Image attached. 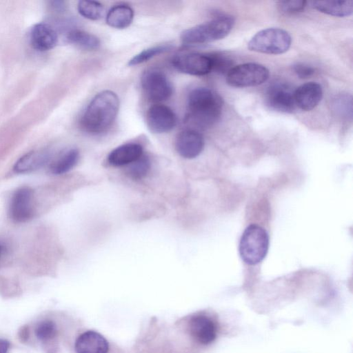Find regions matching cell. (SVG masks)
<instances>
[{"label": "cell", "mask_w": 353, "mask_h": 353, "mask_svg": "<svg viewBox=\"0 0 353 353\" xmlns=\"http://www.w3.org/2000/svg\"><path fill=\"white\" fill-rule=\"evenodd\" d=\"M222 108V99L214 91L204 87L194 88L188 98L187 121L196 128H208L219 121Z\"/></svg>", "instance_id": "cell-1"}, {"label": "cell", "mask_w": 353, "mask_h": 353, "mask_svg": "<svg viewBox=\"0 0 353 353\" xmlns=\"http://www.w3.org/2000/svg\"><path fill=\"white\" fill-rule=\"evenodd\" d=\"M119 108V100L112 91L98 93L87 106L81 119V126L91 134L107 130L114 123Z\"/></svg>", "instance_id": "cell-2"}, {"label": "cell", "mask_w": 353, "mask_h": 353, "mask_svg": "<svg viewBox=\"0 0 353 353\" xmlns=\"http://www.w3.org/2000/svg\"><path fill=\"white\" fill-rule=\"evenodd\" d=\"M234 24V19L230 15L218 16L210 21L184 30L181 39L185 45L205 43L226 37Z\"/></svg>", "instance_id": "cell-3"}, {"label": "cell", "mask_w": 353, "mask_h": 353, "mask_svg": "<svg viewBox=\"0 0 353 353\" xmlns=\"http://www.w3.org/2000/svg\"><path fill=\"white\" fill-rule=\"evenodd\" d=\"M269 248V236L266 230L256 224L244 230L239 243V254L248 265H256L265 257Z\"/></svg>", "instance_id": "cell-4"}, {"label": "cell", "mask_w": 353, "mask_h": 353, "mask_svg": "<svg viewBox=\"0 0 353 353\" xmlns=\"http://www.w3.org/2000/svg\"><path fill=\"white\" fill-rule=\"evenodd\" d=\"M291 43V36L287 31L278 28H269L255 34L249 41L248 48L256 52L280 54L288 50Z\"/></svg>", "instance_id": "cell-5"}, {"label": "cell", "mask_w": 353, "mask_h": 353, "mask_svg": "<svg viewBox=\"0 0 353 353\" xmlns=\"http://www.w3.org/2000/svg\"><path fill=\"white\" fill-rule=\"evenodd\" d=\"M268 69L256 63H246L232 67L227 73V83L236 88L256 86L266 81Z\"/></svg>", "instance_id": "cell-6"}, {"label": "cell", "mask_w": 353, "mask_h": 353, "mask_svg": "<svg viewBox=\"0 0 353 353\" xmlns=\"http://www.w3.org/2000/svg\"><path fill=\"white\" fill-rule=\"evenodd\" d=\"M141 86L147 97L155 102L166 101L172 94L173 88L166 75L161 71L151 69L141 77Z\"/></svg>", "instance_id": "cell-7"}, {"label": "cell", "mask_w": 353, "mask_h": 353, "mask_svg": "<svg viewBox=\"0 0 353 353\" xmlns=\"http://www.w3.org/2000/svg\"><path fill=\"white\" fill-rule=\"evenodd\" d=\"M32 190L27 186L18 188L13 193L9 205L10 217L18 223L32 219L34 214Z\"/></svg>", "instance_id": "cell-8"}, {"label": "cell", "mask_w": 353, "mask_h": 353, "mask_svg": "<svg viewBox=\"0 0 353 353\" xmlns=\"http://www.w3.org/2000/svg\"><path fill=\"white\" fill-rule=\"evenodd\" d=\"M265 102L273 110L285 113L292 112L296 108L294 90L285 83H274L267 90Z\"/></svg>", "instance_id": "cell-9"}, {"label": "cell", "mask_w": 353, "mask_h": 353, "mask_svg": "<svg viewBox=\"0 0 353 353\" xmlns=\"http://www.w3.org/2000/svg\"><path fill=\"white\" fill-rule=\"evenodd\" d=\"M172 63L177 70L191 75L203 76L212 71V62L208 54H180L173 59Z\"/></svg>", "instance_id": "cell-10"}, {"label": "cell", "mask_w": 353, "mask_h": 353, "mask_svg": "<svg viewBox=\"0 0 353 353\" xmlns=\"http://www.w3.org/2000/svg\"><path fill=\"white\" fill-rule=\"evenodd\" d=\"M146 123L151 132L165 133L174 128L176 117L169 107L163 104H154L147 111Z\"/></svg>", "instance_id": "cell-11"}, {"label": "cell", "mask_w": 353, "mask_h": 353, "mask_svg": "<svg viewBox=\"0 0 353 353\" xmlns=\"http://www.w3.org/2000/svg\"><path fill=\"white\" fill-rule=\"evenodd\" d=\"M188 330L190 336L203 345L210 344L216 337V325L210 317L203 314L192 316L188 321Z\"/></svg>", "instance_id": "cell-12"}, {"label": "cell", "mask_w": 353, "mask_h": 353, "mask_svg": "<svg viewBox=\"0 0 353 353\" xmlns=\"http://www.w3.org/2000/svg\"><path fill=\"white\" fill-rule=\"evenodd\" d=\"M175 148L177 152L183 158L194 159L198 157L203 150V137L196 130H184L177 135Z\"/></svg>", "instance_id": "cell-13"}, {"label": "cell", "mask_w": 353, "mask_h": 353, "mask_svg": "<svg viewBox=\"0 0 353 353\" xmlns=\"http://www.w3.org/2000/svg\"><path fill=\"white\" fill-rule=\"evenodd\" d=\"M74 349L77 353H108L109 343L98 332L88 330L77 337Z\"/></svg>", "instance_id": "cell-14"}, {"label": "cell", "mask_w": 353, "mask_h": 353, "mask_svg": "<svg viewBox=\"0 0 353 353\" xmlns=\"http://www.w3.org/2000/svg\"><path fill=\"white\" fill-rule=\"evenodd\" d=\"M323 97L321 85L316 82H309L300 85L294 90L296 105L309 111L314 108Z\"/></svg>", "instance_id": "cell-15"}, {"label": "cell", "mask_w": 353, "mask_h": 353, "mask_svg": "<svg viewBox=\"0 0 353 353\" xmlns=\"http://www.w3.org/2000/svg\"><path fill=\"white\" fill-rule=\"evenodd\" d=\"M30 39L32 47L39 51L51 50L58 42V36L54 29L44 23H37L32 28Z\"/></svg>", "instance_id": "cell-16"}, {"label": "cell", "mask_w": 353, "mask_h": 353, "mask_svg": "<svg viewBox=\"0 0 353 353\" xmlns=\"http://www.w3.org/2000/svg\"><path fill=\"white\" fill-rule=\"evenodd\" d=\"M143 154V148L140 144L128 143L114 149L109 154L108 161L114 166L128 165Z\"/></svg>", "instance_id": "cell-17"}, {"label": "cell", "mask_w": 353, "mask_h": 353, "mask_svg": "<svg viewBox=\"0 0 353 353\" xmlns=\"http://www.w3.org/2000/svg\"><path fill=\"white\" fill-rule=\"evenodd\" d=\"M49 159L50 154L46 150H33L20 157L13 169L17 173L30 172L41 168Z\"/></svg>", "instance_id": "cell-18"}, {"label": "cell", "mask_w": 353, "mask_h": 353, "mask_svg": "<svg viewBox=\"0 0 353 353\" xmlns=\"http://www.w3.org/2000/svg\"><path fill=\"white\" fill-rule=\"evenodd\" d=\"M311 6L323 13L334 17H347L353 11L352 1H313Z\"/></svg>", "instance_id": "cell-19"}, {"label": "cell", "mask_w": 353, "mask_h": 353, "mask_svg": "<svg viewBox=\"0 0 353 353\" xmlns=\"http://www.w3.org/2000/svg\"><path fill=\"white\" fill-rule=\"evenodd\" d=\"M133 18V10L128 5L120 4L112 7L108 11L106 23L112 28L123 29L130 25Z\"/></svg>", "instance_id": "cell-20"}, {"label": "cell", "mask_w": 353, "mask_h": 353, "mask_svg": "<svg viewBox=\"0 0 353 353\" xmlns=\"http://www.w3.org/2000/svg\"><path fill=\"white\" fill-rule=\"evenodd\" d=\"M66 38L69 43L87 50H97L100 46L97 37L83 30H72L68 33Z\"/></svg>", "instance_id": "cell-21"}, {"label": "cell", "mask_w": 353, "mask_h": 353, "mask_svg": "<svg viewBox=\"0 0 353 353\" xmlns=\"http://www.w3.org/2000/svg\"><path fill=\"white\" fill-rule=\"evenodd\" d=\"M79 158V151L75 148L70 149L61 154L50 164V171L54 174L66 173L75 166Z\"/></svg>", "instance_id": "cell-22"}, {"label": "cell", "mask_w": 353, "mask_h": 353, "mask_svg": "<svg viewBox=\"0 0 353 353\" xmlns=\"http://www.w3.org/2000/svg\"><path fill=\"white\" fill-rule=\"evenodd\" d=\"M333 110L339 117L345 119L352 117V98L348 94H340L332 101Z\"/></svg>", "instance_id": "cell-23"}, {"label": "cell", "mask_w": 353, "mask_h": 353, "mask_svg": "<svg viewBox=\"0 0 353 353\" xmlns=\"http://www.w3.org/2000/svg\"><path fill=\"white\" fill-rule=\"evenodd\" d=\"M77 9L81 16L90 20L100 19L103 11L102 4L94 1H80Z\"/></svg>", "instance_id": "cell-24"}, {"label": "cell", "mask_w": 353, "mask_h": 353, "mask_svg": "<svg viewBox=\"0 0 353 353\" xmlns=\"http://www.w3.org/2000/svg\"><path fill=\"white\" fill-rule=\"evenodd\" d=\"M34 333L37 338L43 342H48L53 339L57 334L55 323L52 320H43L36 326Z\"/></svg>", "instance_id": "cell-25"}, {"label": "cell", "mask_w": 353, "mask_h": 353, "mask_svg": "<svg viewBox=\"0 0 353 353\" xmlns=\"http://www.w3.org/2000/svg\"><path fill=\"white\" fill-rule=\"evenodd\" d=\"M169 48L168 46H158L145 49L129 60L128 65L132 66L148 61L154 57L168 51Z\"/></svg>", "instance_id": "cell-26"}, {"label": "cell", "mask_w": 353, "mask_h": 353, "mask_svg": "<svg viewBox=\"0 0 353 353\" xmlns=\"http://www.w3.org/2000/svg\"><path fill=\"white\" fill-rule=\"evenodd\" d=\"M208 54L212 62V70L224 74L228 73L232 68L233 63L228 57L219 52H213Z\"/></svg>", "instance_id": "cell-27"}, {"label": "cell", "mask_w": 353, "mask_h": 353, "mask_svg": "<svg viewBox=\"0 0 353 353\" xmlns=\"http://www.w3.org/2000/svg\"><path fill=\"white\" fill-rule=\"evenodd\" d=\"M128 172L131 176L139 179L144 176L148 172L150 163L149 159L142 155L137 160L128 165Z\"/></svg>", "instance_id": "cell-28"}, {"label": "cell", "mask_w": 353, "mask_h": 353, "mask_svg": "<svg viewBox=\"0 0 353 353\" xmlns=\"http://www.w3.org/2000/svg\"><path fill=\"white\" fill-rule=\"evenodd\" d=\"M307 1L299 0L280 1L278 6L281 11L287 14H294L303 11L307 5Z\"/></svg>", "instance_id": "cell-29"}, {"label": "cell", "mask_w": 353, "mask_h": 353, "mask_svg": "<svg viewBox=\"0 0 353 353\" xmlns=\"http://www.w3.org/2000/svg\"><path fill=\"white\" fill-rule=\"evenodd\" d=\"M296 74L301 79H307L314 74V69L307 64L297 63L293 65Z\"/></svg>", "instance_id": "cell-30"}, {"label": "cell", "mask_w": 353, "mask_h": 353, "mask_svg": "<svg viewBox=\"0 0 353 353\" xmlns=\"http://www.w3.org/2000/svg\"><path fill=\"white\" fill-rule=\"evenodd\" d=\"M10 345L8 341L0 339V353H8Z\"/></svg>", "instance_id": "cell-31"}, {"label": "cell", "mask_w": 353, "mask_h": 353, "mask_svg": "<svg viewBox=\"0 0 353 353\" xmlns=\"http://www.w3.org/2000/svg\"><path fill=\"white\" fill-rule=\"evenodd\" d=\"M52 7L56 10L61 11L65 8V4L63 1H52Z\"/></svg>", "instance_id": "cell-32"}]
</instances>
